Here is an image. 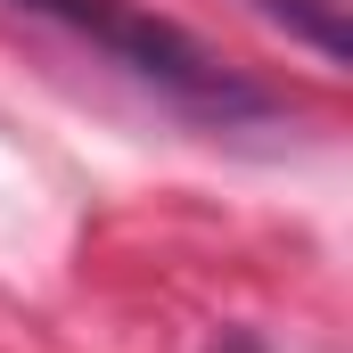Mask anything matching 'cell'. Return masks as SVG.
Instances as JSON below:
<instances>
[{"label":"cell","instance_id":"obj_1","mask_svg":"<svg viewBox=\"0 0 353 353\" xmlns=\"http://www.w3.org/2000/svg\"><path fill=\"white\" fill-rule=\"evenodd\" d=\"M8 8H25V17H41V25H58V33H74L83 50H99L107 66H123L132 83H148L157 99H173L189 115H222V123L263 115V90L247 83L239 66H222L197 33H181L173 17H157V8H140V0H8Z\"/></svg>","mask_w":353,"mask_h":353},{"label":"cell","instance_id":"obj_2","mask_svg":"<svg viewBox=\"0 0 353 353\" xmlns=\"http://www.w3.org/2000/svg\"><path fill=\"white\" fill-rule=\"evenodd\" d=\"M263 8L296 33V41H312L329 66H345V50H353V0H263Z\"/></svg>","mask_w":353,"mask_h":353}]
</instances>
